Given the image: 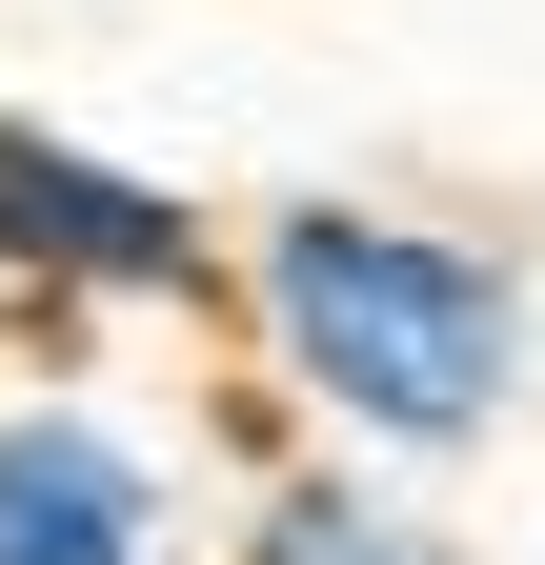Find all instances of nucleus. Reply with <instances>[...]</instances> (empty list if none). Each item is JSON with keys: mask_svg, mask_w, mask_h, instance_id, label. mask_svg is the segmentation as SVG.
Instances as JSON below:
<instances>
[{"mask_svg": "<svg viewBox=\"0 0 545 565\" xmlns=\"http://www.w3.org/2000/svg\"><path fill=\"white\" fill-rule=\"evenodd\" d=\"M0 303H61V323H162V303H223V223L121 162V141L0 102Z\"/></svg>", "mask_w": 545, "mask_h": 565, "instance_id": "obj_2", "label": "nucleus"}, {"mask_svg": "<svg viewBox=\"0 0 545 565\" xmlns=\"http://www.w3.org/2000/svg\"><path fill=\"white\" fill-rule=\"evenodd\" d=\"M223 323L344 465H485L545 384V282L425 202H263L223 223Z\"/></svg>", "mask_w": 545, "mask_h": 565, "instance_id": "obj_1", "label": "nucleus"}, {"mask_svg": "<svg viewBox=\"0 0 545 565\" xmlns=\"http://www.w3.org/2000/svg\"><path fill=\"white\" fill-rule=\"evenodd\" d=\"M223 565H464V545L404 505L384 465H344V445H284V465L223 505Z\"/></svg>", "mask_w": 545, "mask_h": 565, "instance_id": "obj_4", "label": "nucleus"}, {"mask_svg": "<svg viewBox=\"0 0 545 565\" xmlns=\"http://www.w3.org/2000/svg\"><path fill=\"white\" fill-rule=\"evenodd\" d=\"M0 565H182L162 424H121L82 384H0Z\"/></svg>", "mask_w": 545, "mask_h": 565, "instance_id": "obj_3", "label": "nucleus"}]
</instances>
